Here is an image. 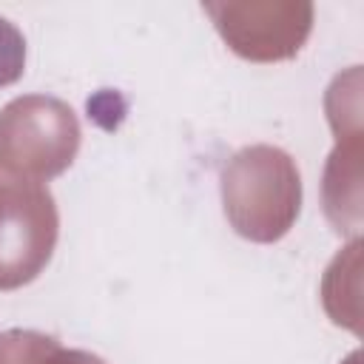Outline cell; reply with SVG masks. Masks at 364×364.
Here are the masks:
<instances>
[{
	"label": "cell",
	"instance_id": "obj_1",
	"mask_svg": "<svg viewBox=\"0 0 364 364\" xmlns=\"http://www.w3.org/2000/svg\"><path fill=\"white\" fill-rule=\"evenodd\" d=\"M23 37L20 31L0 17V85H9L23 71Z\"/></svg>",
	"mask_w": 364,
	"mask_h": 364
}]
</instances>
